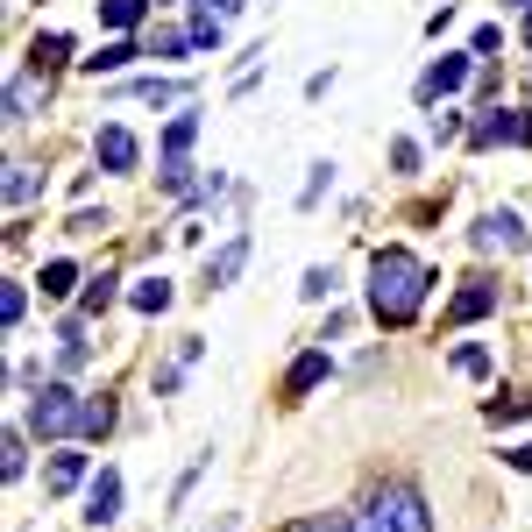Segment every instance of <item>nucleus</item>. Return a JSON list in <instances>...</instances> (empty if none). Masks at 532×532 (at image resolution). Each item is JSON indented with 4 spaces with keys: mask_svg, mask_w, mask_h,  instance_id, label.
Listing matches in <instances>:
<instances>
[{
    "mask_svg": "<svg viewBox=\"0 0 532 532\" xmlns=\"http://www.w3.org/2000/svg\"><path fill=\"white\" fill-rule=\"evenodd\" d=\"M206 532H235V518H220V525H206Z\"/></svg>",
    "mask_w": 532,
    "mask_h": 532,
    "instance_id": "32",
    "label": "nucleus"
},
{
    "mask_svg": "<svg viewBox=\"0 0 532 532\" xmlns=\"http://www.w3.org/2000/svg\"><path fill=\"white\" fill-rule=\"evenodd\" d=\"M426 284H433V270L412 249H376V263H369V313L384 327H405L426 306Z\"/></svg>",
    "mask_w": 532,
    "mask_h": 532,
    "instance_id": "1",
    "label": "nucleus"
},
{
    "mask_svg": "<svg viewBox=\"0 0 532 532\" xmlns=\"http://www.w3.org/2000/svg\"><path fill=\"white\" fill-rule=\"evenodd\" d=\"M142 15H149V0H100V22H107V29H121V36H128V29H142Z\"/></svg>",
    "mask_w": 532,
    "mask_h": 532,
    "instance_id": "14",
    "label": "nucleus"
},
{
    "mask_svg": "<svg viewBox=\"0 0 532 532\" xmlns=\"http://www.w3.org/2000/svg\"><path fill=\"white\" fill-rule=\"evenodd\" d=\"M298 291H306V298H327V291H334V270H306V284H298Z\"/></svg>",
    "mask_w": 532,
    "mask_h": 532,
    "instance_id": "29",
    "label": "nucleus"
},
{
    "mask_svg": "<svg viewBox=\"0 0 532 532\" xmlns=\"http://www.w3.org/2000/svg\"><path fill=\"white\" fill-rule=\"evenodd\" d=\"M192 43V29H157V36H149V57H178Z\"/></svg>",
    "mask_w": 532,
    "mask_h": 532,
    "instance_id": "24",
    "label": "nucleus"
},
{
    "mask_svg": "<svg viewBox=\"0 0 532 532\" xmlns=\"http://www.w3.org/2000/svg\"><path fill=\"white\" fill-rule=\"evenodd\" d=\"M128 298H135V313H164V306H171V284H164V277H149V284H135Z\"/></svg>",
    "mask_w": 532,
    "mask_h": 532,
    "instance_id": "17",
    "label": "nucleus"
},
{
    "mask_svg": "<svg viewBox=\"0 0 532 532\" xmlns=\"http://www.w3.org/2000/svg\"><path fill=\"white\" fill-rule=\"evenodd\" d=\"M483 313H497V284H490V277H469L462 291H454V306H447V327H469V320H483Z\"/></svg>",
    "mask_w": 532,
    "mask_h": 532,
    "instance_id": "6",
    "label": "nucleus"
},
{
    "mask_svg": "<svg viewBox=\"0 0 532 532\" xmlns=\"http://www.w3.org/2000/svg\"><path fill=\"white\" fill-rule=\"evenodd\" d=\"M29 426H36V440L86 433V398L71 391V384H43V391H36V405H29Z\"/></svg>",
    "mask_w": 532,
    "mask_h": 532,
    "instance_id": "3",
    "label": "nucleus"
},
{
    "mask_svg": "<svg viewBox=\"0 0 532 532\" xmlns=\"http://www.w3.org/2000/svg\"><path fill=\"white\" fill-rule=\"evenodd\" d=\"M518 8H532V0H518Z\"/></svg>",
    "mask_w": 532,
    "mask_h": 532,
    "instance_id": "34",
    "label": "nucleus"
},
{
    "mask_svg": "<svg viewBox=\"0 0 532 532\" xmlns=\"http://www.w3.org/2000/svg\"><path fill=\"white\" fill-rule=\"evenodd\" d=\"M79 476H86V454H57L50 476H43V490H50V497H64V490H79Z\"/></svg>",
    "mask_w": 532,
    "mask_h": 532,
    "instance_id": "13",
    "label": "nucleus"
},
{
    "mask_svg": "<svg viewBox=\"0 0 532 532\" xmlns=\"http://www.w3.org/2000/svg\"><path fill=\"white\" fill-rule=\"evenodd\" d=\"M107 306H114V277H93V291L79 298V313L93 320V313H107Z\"/></svg>",
    "mask_w": 532,
    "mask_h": 532,
    "instance_id": "23",
    "label": "nucleus"
},
{
    "mask_svg": "<svg viewBox=\"0 0 532 532\" xmlns=\"http://www.w3.org/2000/svg\"><path fill=\"white\" fill-rule=\"evenodd\" d=\"M206 8H213V15H242V0H206Z\"/></svg>",
    "mask_w": 532,
    "mask_h": 532,
    "instance_id": "31",
    "label": "nucleus"
},
{
    "mask_svg": "<svg viewBox=\"0 0 532 532\" xmlns=\"http://www.w3.org/2000/svg\"><path fill=\"white\" fill-rule=\"evenodd\" d=\"M128 93H135V100H149V107H171V100H178L185 86H171V79H135Z\"/></svg>",
    "mask_w": 532,
    "mask_h": 532,
    "instance_id": "20",
    "label": "nucleus"
},
{
    "mask_svg": "<svg viewBox=\"0 0 532 532\" xmlns=\"http://www.w3.org/2000/svg\"><path fill=\"white\" fill-rule=\"evenodd\" d=\"M320 376H327V348H306V355L291 362V376H284V391H291V398H306V391L320 384Z\"/></svg>",
    "mask_w": 532,
    "mask_h": 532,
    "instance_id": "12",
    "label": "nucleus"
},
{
    "mask_svg": "<svg viewBox=\"0 0 532 532\" xmlns=\"http://www.w3.org/2000/svg\"><path fill=\"white\" fill-rule=\"evenodd\" d=\"M242 263H249V235H235V242H227V249L206 263V284H213V291H220V284H235V277H242Z\"/></svg>",
    "mask_w": 532,
    "mask_h": 532,
    "instance_id": "11",
    "label": "nucleus"
},
{
    "mask_svg": "<svg viewBox=\"0 0 532 532\" xmlns=\"http://www.w3.org/2000/svg\"><path fill=\"white\" fill-rule=\"evenodd\" d=\"M462 79H469V57H440V64H426V71H419V100L462 93Z\"/></svg>",
    "mask_w": 532,
    "mask_h": 532,
    "instance_id": "8",
    "label": "nucleus"
},
{
    "mask_svg": "<svg viewBox=\"0 0 532 532\" xmlns=\"http://www.w3.org/2000/svg\"><path fill=\"white\" fill-rule=\"evenodd\" d=\"M50 100V71H22L8 86V121H36V107Z\"/></svg>",
    "mask_w": 532,
    "mask_h": 532,
    "instance_id": "7",
    "label": "nucleus"
},
{
    "mask_svg": "<svg viewBox=\"0 0 532 532\" xmlns=\"http://www.w3.org/2000/svg\"><path fill=\"white\" fill-rule=\"evenodd\" d=\"M511 469H532V440H525V447H511Z\"/></svg>",
    "mask_w": 532,
    "mask_h": 532,
    "instance_id": "30",
    "label": "nucleus"
},
{
    "mask_svg": "<svg viewBox=\"0 0 532 532\" xmlns=\"http://www.w3.org/2000/svg\"><path fill=\"white\" fill-rule=\"evenodd\" d=\"M454 369H462V376H490V355L483 348H454Z\"/></svg>",
    "mask_w": 532,
    "mask_h": 532,
    "instance_id": "26",
    "label": "nucleus"
},
{
    "mask_svg": "<svg viewBox=\"0 0 532 532\" xmlns=\"http://www.w3.org/2000/svg\"><path fill=\"white\" fill-rule=\"evenodd\" d=\"M71 284H79V270H71V263H43V298H64Z\"/></svg>",
    "mask_w": 532,
    "mask_h": 532,
    "instance_id": "22",
    "label": "nucleus"
},
{
    "mask_svg": "<svg viewBox=\"0 0 532 532\" xmlns=\"http://www.w3.org/2000/svg\"><path fill=\"white\" fill-rule=\"evenodd\" d=\"M36 199V171L29 164H8V206H29Z\"/></svg>",
    "mask_w": 532,
    "mask_h": 532,
    "instance_id": "21",
    "label": "nucleus"
},
{
    "mask_svg": "<svg viewBox=\"0 0 532 532\" xmlns=\"http://www.w3.org/2000/svg\"><path fill=\"white\" fill-rule=\"evenodd\" d=\"M93 149H100V164H107V171H135V157H142L128 128H100V142H93Z\"/></svg>",
    "mask_w": 532,
    "mask_h": 532,
    "instance_id": "10",
    "label": "nucleus"
},
{
    "mask_svg": "<svg viewBox=\"0 0 532 532\" xmlns=\"http://www.w3.org/2000/svg\"><path fill=\"white\" fill-rule=\"evenodd\" d=\"M128 57H142V50H135V43H128V36H114V43H107V50H100V57H86V71H121V64H128Z\"/></svg>",
    "mask_w": 532,
    "mask_h": 532,
    "instance_id": "19",
    "label": "nucleus"
},
{
    "mask_svg": "<svg viewBox=\"0 0 532 532\" xmlns=\"http://www.w3.org/2000/svg\"><path fill=\"white\" fill-rule=\"evenodd\" d=\"M114 426V405L107 398H86V433H107Z\"/></svg>",
    "mask_w": 532,
    "mask_h": 532,
    "instance_id": "27",
    "label": "nucleus"
},
{
    "mask_svg": "<svg viewBox=\"0 0 532 532\" xmlns=\"http://www.w3.org/2000/svg\"><path fill=\"white\" fill-rule=\"evenodd\" d=\"M469 242H476L483 256H511V249H525V227H518V213H483V220L469 227Z\"/></svg>",
    "mask_w": 532,
    "mask_h": 532,
    "instance_id": "5",
    "label": "nucleus"
},
{
    "mask_svg": "<svg viewBox=\"0 0 532 532\" xmlns=\"http://www.w3.org/2000/svg\"><path fill=\"white\" fill-rule=\"evenodd\" d=\"M192 135H199V114H178V121L164 128V164H185V149H192Z\"/></svg>",
    "mask_w": 532,
    "mask_h": 532,
    "instance_id": "15",
    "label": "nucleus"
},
{
    "mask_svg": "<svg viewBox=\"0 0 532 532\" xmlns=\"http://www.w3.org/2000/svg\"><path fill=\"white\" fill-rule=\"evenodd\" d=\"M220 29H227V15H213V8H192V43H199V50H220Z\"/></svg>",
    "mask_w": 532,
    "mask_h": 532,
    "instance_id": "16",
    "label": "nucleus"
},
{
    "mask_svg": "<svg viewBox=\"0 0 532 532\" xmlns=\"http://www.w3.org/2000/svg\"><path fill=\"white\" fill-rule=\"evenodd\" d=\"M22 313H29V291H22V284H8V291H0V320H8V327H15Z\"/></svg>",
    "mask_w": 532,
    "mask_h": 532,
    "instance_id": "25",
    "label": "nucleus"
},
{
    "mask_svg": "<svg viewBox=\"0 0 532 532\" xmlns=\"http://www.w3.org/2000/svg\"><path fill=\"white\" fill-rule=\"evenodd\" d=\"M362 525H369V532H433V518H426V497H419L412 483L376 490V497H369V511H362Z\"/></svg>",
    "mask_w": 532,
    "mask_h": 532,
    "instance_id": "2",
    "label": "nucleus"
},
{
    "mask_svg": "<svg viewBox=\"0 0 532 532\" xmlns=\"http://www.w3.org/2000/svg\"><path fill=\"white\" fill-rule=\"evenodd\" d=\"M284 532H355V525H341V518H298V525H284Z\"/></svg>",
    "mask_w": 532,
    "mask_h": 532,
    "instance_id": "28",
    "label": "nucleus"
},
{
    "mask_svg": "<svg viewBox=\"0 0 532 532\" xmlns=\"http://www.w3.org/2000/svg\"><path fill=\"white\" fill-rule=\"evenodd\" d=\"M86 518H93V525H114V518H121V476H114V469L93 476V490H86Z\"/></svg>",
    "mask_w": 532,
    "mask_h": 532,
    "instance_id": "9",
    "label": "nucleus"
},
{
    "mask_svg": "<svg viewBox=\"0 0 532 532\" xmlns=\"http://www.w3.org/2000/svg\"><path fill=\"white\" fill-rule=\"evenodd\" d=\"M64 57H71V43H64V36H36V50H29V64H36V71H57Z\"/></svg>",
    "mask_w": 532,
    "mask_h": 532,
    "instance_id": "18",
    "label": "nucleus"
},
{
    "mask_svg": "<svg viewBox=\"0 0 532 532\" xmlns=\"http://www.w3.org/2000/svg\"><path fill=\"white\" fill-rule=\"evenodd\" d=\"M525 36H532V15H525Z\"/></svg>",
    "mask_w": 532,
    "mask_h": 532,
    "instance_id": "33",
    "label": "nucleus"
},
{
    "mask_svg": "<svg viewBox=\"0 0 532 532\" xmlns=\"http://www.w3.org/2000/svg\"><path fill=\"white\" fill-rule=\"evenodd\" d=\"M469 142H476V149H497V142H504V149H525V142H532V114L490 107V114H483V121L469 128Z\"/></svg>",
    "mask_w": 532,
    "mask_h": 532,
    "instance_id": "4",
    "label": "nucleus"
}]
</instances>
